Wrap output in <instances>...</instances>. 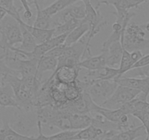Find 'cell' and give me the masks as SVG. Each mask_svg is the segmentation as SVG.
Wrapping results in <instances>:
<instances>
[{
	"mask_svg": "<svg viewBox=\"0 0 149 140\" xmlns=\"http://www.w3.org/2000/svg\"><path fill=\"white\" fill-rule=\"evenodd\" d=\"M1 81L7 83L13 88L19 108L22 110L30 112L33 108V95L29 88L23 83L20 76L13 74L0 75Z\"/></svg>",
	"mask_w": 149,
	"mask_h": 140,
	"instance_id": "1",
	"label": "cell"
},
{
	"mask_svg": "<svg viewBox=\"0 0 149 140\" xmlns=\"http://www.w3.org/2000/svg\"><path fill=\"white\" fill-rule=\"evenodd\" d=\"M120 42L124 49L129 52L149 49V39H146V30L143 25L136 23L128 24Z\"/></svg>",
	"mask_w": 149,
	"mask_h": 140,
	"instance_id": "2",
	"label": "cell"
},
{
	"mask_svg": "<svg viewBox=\"0 0 149 140\" xmlns=\"http://www.w3.org/2000/svg\"><path fill=\"white\" fill-rule=\"evenodd\" d=\"M0 48L3 52L23 40L20 24L10 15H7L0 22Z\"/></svg>",
	"mask_w": 149,
	"mask_h": 140,
	"instance_id": "3",
	"label": "cell"
},
{
	"mask_svg": "<svg viewBox=\"0 0 149 140\" xmlns=\"http://www.w3.org/2000/svg\"><path fill=\"white\" fill-rule=\"evenodd\" d=\"M119 84L115 80H99L88 88L87 93L93 102L99 106H102L111 97Z\"/></svg>",
	"mask_w": 149,
	"mask_h": 140,
	"instance_id": "4",
	"label": "cell"
},
{
	"mask_svg": "<svg viewBox=\"0 0 149 140\" xmlns=\"http://www.w3.org/2000/svg\"><path fill=\"white\" fill-rule=\"evenodd\" d=\"M14 113V119L10 125L13 129L15 130L23 135L30 136L31 130L35 125L37 126V118H36V112L33 109V111L26 112L22 109H15Z\"/></svg>",
	"mask_w": 149,
	"mask_h": 140,
	"instance_id": "5",
	"label": "cell"
},
{
	"mask_svg": "<svg viewBox=\"0 0 149 140\" xmlns=\"http://www.w3.org/2000/svg\"><path fill=\"white\" fill-rule=\"evenodd\" d=\"M141 93V91L123 85H118L111 97L101 106L110 109H120Z\"/></svg>",
	"mask_w": 149,
	"mask_h": 140,
	"instance_id": "6",
	"label": "cell"
},
{
	"mask_svg": "<svg viewBox=\"0 0 149 140\" xmlns=\"http://www.w3.org/2000/svg\"><path fill=\"white\" fill-rule=\"evenodd\" d=\"M86 15L84 20L89 26V32L87 34V45L90 47V42L100 31L107 26V21L105 20L103 16L100 14V10H96L92 4L85 5Z\"/></svg>",
	"mask_w": 149,
	"mask_h": 140,
	"instance_id": "7",
	"label": "cell"
},
{
	"mask_svg": "<svg viewBox=\"0 0 149 140\" xmlns=\"http://www.w3.org/2000/svg\"><path fill=\"white\" fill-rule=\"evenodd\" d=\"M86 8L84 4L80 5H75V4L67 7L61 13H58L52 17L54 23V29L58 26L63 24L67 21L77 19V20H84L86 15Z\"/></svg>",
	"mask_w": 149,
	"mask_h": 140,
	"instance_id": "8",
	"label": "cell"
},
{
	"mask_svg": "<svg viewBox=\"0 0 149 140\" xmlns=\"http://www.w3.org/2000/svg\"><path fill=\"white\" fill-rule=\"evenodd\" d=\"M124 50L120 41L113 42L105 48H101L100 51L106 57V66L111 68L119 69Z\"/></svg>",
	"mask_w": 149,
	"mask_h": 140,
	"instance_id": "9",
	"label": "cell"
},
{
	"mask_svg": "<svg viewBox=\"0 0 149 140\" xmlns=\"http://www.w3.org/2000/svg\"><path fill=\"white\" fill-rule=\"evenodd\" d=\"M80 69H81V67L62 66L58 67L49 77L54 78L58 82L64 83V84H72L77 82Z\"/></svg>",
	"mask_w": 149,
	"mask_h": 140,
	"instance_id": "10",
	"label": "cell"
},
{
	"mask_svg": "<svg viewBox=\"0 0 149 140\" xmlns=\"http://www.w3.org/2000/svg\"><path fill=\"white\" fill-rule=\"evenodd\" d=\"M116 80L119 85L135 89L141 93H143L147 97L149 95V77L145 78H135V77H122L116 79Z\"/></svg>",
	"mask_w": 149,
	"mask_h": 140,
	"instance_id": "11",
	"label": "cell"
},
{
	"mask_svg": "<svg viewBox=\"0 0 149 140\" xmlns=\"http://www.w3.org/2000/svg\"><path fill=\"white\" fill-rule=\"evenodd\" d=\"M68 34L69 33H65L58 35V36H55L52 38H51L49 40L47 41V42H44V43L36 45L34 50L32 52L34 58L39 59L41 57L46 55L48 52L52 50V49L63 44L65 42V39H66V37Z\"/></svg>",
	"mask_w": 149,
	"mask_h": 140,
	"instance_id": "12",
	"label": "cell"
},
{
	"mask_svg": "<svg viewBox=\"0 0 149 140\" xmlns=\"http://www.w3.org/2000/svg\"><path fill=\"white\" fill-rule=\"evenodd\" d=\"M19 23L23 25L27 29V30L30 32L33 36V38L36 40L37 45L44 43L47 41L49 40L51 38L54 36V33H55V29H38V28L34 27L33 25H31L29 23H26L23 21L21 17H18L15 19Z\"/></svg>",
	"mask_w": 149,
	"mask_h": 140,
	"instance_id": "13",
	"label": "cell"
},
{
	"mask_svg": "<svg viewBox=\"0 0 149 140\" xmlns=\"http://www.w3.org/2000/svg\"><path fill=\"white\" fill-rule=\"evenodd\" d=\"M143 56L142 52L141 50L129 52V51L124 50L123 55H122V61H121L120 66L119 67V77L123 76L124 74L132 68L134 65ZM117 78V79H118Z\"/></svg>",
	"mask_w": 149,
	"mask_h": 140,
	"instance_id": "14",
	"label": "cell"
},
{
	"mask_svg": "<svg viewBox=\"0 0 149 140\" xmlns=\"http://www.w3.org/2000/svg\"><path fill=\"white\" fill-rule=\"evenodd\" d=\"M0 106L20 109L12 87L2 81L0 82Z\"/></svg>",
	"mask_w": 149,
	"mask_h": 140,
	"instance_id": "15",
	"label": "cell"
},
{
	"mask_svg": "<svg viewBox=\"0 0 149 140\" xmlns=\"http://www.w3.org/2000/svg\"><path fill=\"white\" fill-rule=\"evenodd\" d=\"M146 134L145 128L143 125L134 126L127 131H119L111 137L103 140H135Z\"/></svg>",
	"mask_w": 149,
	"mask_h": 140,
	"instance_id": "16",
	"label": "cell"
},
{
	"mask_svg": "<svg viewBox=\"0 0 149 140\" xmlns=\"http://www.w3.org/2000/svg\"><path fill=\"white\" fill-rule=\"evenodd\" d=\"M32 3L34 4L36 10V16L33 26L42 29H54V23L52 17L47 15L43 11V9L40 7L37 0H32Z\"/></svg>",
	"mask_w": 149,
	"mask_h": 140,
	"instance_id": "17",
	"label": "cell"
},
{
	"mask_svg": "<svg viewBox=\"0 0 149 140\" xmlns=\"http://www.w3.org/2000/svg\"><path fill=\"white\" fill-rule=\"evenodd\" d=\"M38 58H31L27 60H20L19 61L17 71L20 77H29V76H41L38 71Z\"/></svg>",
	"mask_w": 149,
	"mask_h": 140,
	"instance_id": "18",
	"label": "cell"
},
{
	"mask_svg": "<svg viewBox=\"0 0 149 140\" xmlns=\"http://www.w3.org/2000/svg\"><path fill=\"white\" fill-rule=\"evenodd\" d=\"M79 66L84 69L89 71H95V70L101 69L106 66V57L104 54L100 53V55L93 56L90 55L81 61L79 64Z\"/></svg>",
	"mask_w": 149,
	"mask_h": 140,
	"instance_id": "19",
	"label": "cell"
},
{
	"mask_svg": "<svg viewBox=\"0 0 149 140\" xmlns=\"http://www.w3.org/2000/svg\"><path fill=\"white\" fill-rule=\"evenodd\" d=\"M38 136H34V140H72L73 137L79 131H64L50 136H46L42 132V125L37 121Z\"/></svg>",
	"mask_w": 149,
	"mask_h": 140,
	"instance_id": "20",
	"label": "cell"
},
{
	"mask_svg": "<svg viewBox=\"0 0 149 140\" xmlns=\"http://www.w3.org/2000/svg\"><path fill=\"white\" fill-rule=\"evenodd\" d=\"M69 117L72 131H81L90 126L93 123V116L91 114L81 115L70 113Z\"/></svg>",
	"mask_w": 149,
	"mask_h": 140,
	"instance_id": "21",
	"label": "cell"
},
{
	"mask_svg": "<svg viewBox=\"0 0 149 140\" xmlns=\"http://www.w3.org/2000/svg\"><path fill=\"white\" fill-rule=\"evenodd\" d=\"M89 32V26L85 22L84 19L81 22V24L77 26L75 29L71 31L67 36L66 39H65V44L67 46H70L78 42L83 36L87 34Z\"/></svg>",
	"mask_w": 149,
	"mask_h": 140,
	"instance_id": "22",
	"label": "cell"
},
{
	"mask_svg": "<svg viewBox=\"0 0 149 140\" xmlns=\"http://www.w3.org/2000/svg\"><path fill=\"white\" fill-rule=\"evenodd\" d=\"M31 137L16 131L7 121H4V124L0 128V140H28Z\"/></svg>",
	"mask_w": 149,
	"mask_h": 140,
	"instance_id": "23",
	"label": "cell"
},
{
	"mask_svg": "<svg viewBox=\"0 0 149 140\" xmlns=\"http://www.w3.org/2000/svg\"><path fill=\"white\" fill-rule=\"evenodd\" d=\"M79 1V0H55L49 6L45 7L43 11L50 17H53Z\"/></svg>",
	"mask_w": 149,
	"mask_h": 140,
	"instance_id": "24",
	"label": "cell"
},
{
	"mask_svg": "<svg viewBox=\"0 0 149 140\" xmlns=\"http://www.w3.org/2000/svg\"><path fill=\"white\" fill-rule=\"evenodd\" d=\"M104 131L100 128L90 125L84 129L79 131L76 135L73 137L72 140H90L93 139L100 137Z\"/></svg>",
	"mask_w": 149,
	"mask_h": 140,
	"instance_id": "25",
	"label": "cell"
},
{
	"mask_svg": "<svg viewBox=\"0 0 149 140\" xmlns=\"http://www.w3.org/2000/svg\"><path fill=\"white\" fill-rule=\"evenodd\" d=\"M58 64V58L51 55H45L39 58L38 63V71L40 74L47 71H52L53 73L57 69Z\"/></svg>",
	"mask_w": 149,
	"mask_h": 140,
	"instance_id": "26",
	"label": "cell"
},
{
	"mask_svg": "<svg viewBox=\"0 0 149 140\" xmlns=\"http://www.w3.org/2000/svg\"><path fill=\"white\" fill-rule=\"evenodd\" d=\"M22 32V36H23V40L20 44V46L19 47L20 50L26 52H33L35 48L37 45L36 40L32 36L31 34L27 30L26 27L23 25L19 23Z\"/></svg>",
	"mask_w": 149,
	"mask_h": 140,
	"instance_id": "27",
	"label": "cell"
},
{
	"mask_svg": "<svg viewBox=\"0 0 149 140\" xmlns=\"http://www.w3.org/2000/svg\"><path fill=\"white\" fill-rule=\"evenodd\" d=\"M94 113L100 114L108 120L115 123H117L120 120L122 117L125 114L121 108L117 109H110L103 107L101 106H99Z\"/></svg>",
	"mask_w": 149,
	"mask_h": 140,
	"instance_id": "28",
	"label": "cell"
},
{
	"mask_svg": "<svg viewBox=\"0 0 149 140\" xmlns=\"http://www.w3.org/2000/svg\"><path fill=\"white\" fill-rule=\"evenodd\" d=\"M82 93L83 91L77 84V82L72 84L67 85L64 90L65 97L68 102H74L77 101L80 99Z\"/></svg>",
	"mask_w": 149,
	"mask_h": 140,
	"instance_id": "29",
	"label": "cell"
},
{
	"mask_svg": "<svg viewBox=\"0 0 149 140\" xmlns=\"http://www.w3.org/2000/svg\"><path fill=\"white\" fill-rule=\"evenodd\" d=\"M82 20H77V19H73V20L67 21L63 24L58 26L55 28V33H54V36H58V35L63 34L65 33H70L71 31L75 29L77 26H79L81 23Z\"/></svg>",
	"mask_w": 149,
	"mask_h": 140,
	"instance_id": "30",
	"label": "cell"
},
{
	"mask_svg": "<svg viewBox=\"0 0 149 140\" xmlns=\"http://www.w3.org/2000/svg\"><path fill=\"white\" fill-rule=\"evenodd\" d=\"M0 6L8 12V15L16 19L20 17V9H17L15 5V0H0Z\"/></svg>",
	"mask_w": 149,
	"mask_h": 140,
	"instance_id": "31",
	"label": "cell"
},
{
	"mask_svg": "<svg viewBox=\"0 0 149 140\" xmlns=\"http://www.w3.org/2000/svg\"><path fill=\"white\" fill-rule=\"evenodd\" d=\"M123 76L126 77H135V78L149 77V64L145 66L130 69L125 73Z\"/></svg>",
	"mask_w": 149,
	"mask_h": 140,
	"instance_id": "32",
	"label": "cell"
},
{
	"mask_svg": "<svg viewBox=\"0 0 149 140\" xmlns=\"http://www.w3.org/2000/svg\"><path fill=\"white\" fill-rule=\"evenodd\" d=\"M132 116L139 120L145 128L146 135L149 140V113L143 111H137L132 114Z\"/></svg>",
	"mask_w": 149,
	"mask_h": 140,
	"instance_id": "33",
	"label": "cell"
},
{
	"mask_svg": "<svg viewBox=\"0 0 149 140\" xmlns=\"http://www.w3.org/2000/svg\"><path fill=\"white\" fill-rule=\"evenodd\" d=\"M4 74H13V75L20 76L17 71L10 69L6 64L4 60L0 58V75H4Z\"/></svg>",
	"mask_w": 149,
	"mask_h": 140,
	"instance_id": "34",
	"label": "cell"
},
{
	"mask_svg": "<svg viewBox=\"0 0 149 140\" xmlns=\"http://www.w3.org/2000/svg\"><path fill=\"white\" fill-rule=\"evenodd\" d=\"M149 64V54H147V55H143L135 65L132 66V69H135V68H139V67H143L145 66H147Z\"/></svg>",
	"mask_w": 149,
	"mask_h": 140,
	"instance_id": "35",
	"label": "cell"
},
{
	"mask_svg": "<svg viewBox=\"0 0 149 140\" xmlns=\"http://www.w3.org/2000/svg\"><path fill=\"white\" fill-rule=\"evenodd\" d=\"M148 0H128L130 8H138L141 4L147 2Z\"/></svg>",
	"mask_w": 149,
	"mask_h": 140,
	"instance_id": "36",
	"label": "cell"
},
{
	"mask_svg": "<svg viewBox=\"0 0 149 140\" xmlns=\"http://www.w3.org/2000/svg\"><path fill=\"white\" fill-rule=\"evenodd\" d=\"M90 4L96 10H100V7L101 5V0H90Z\"/></svg>",
	"mask_w": 149,
	"mask_h": 140,
	"instance_id": "37",
	"label": "cell"
},
{
	"mask_svg": "<svg viewBox=\"0 0 149 140\" xmlns=\"http://www.w3.org/2000/svg\"><path fill=\"white\" fill-rule=\"evenodd\" d=\"M7 15H8V12H7L5 9L3 8L2 7L0 6V22H1Z\"/></svg>",
	"mask_w": 149,
	"mask_h": 140,
	"instance_id": "38",
	"label": "cell"
},
{
	"mask_svg": "<svg viewBox=\"0 0 149 140\" xmlns=\"http://www.w3.org/2000/svg\"><path fill=\"white\" fill-rule=\"evenodd\" d=\"M47 1V0H37L38 3H39V4L40 5V7H42V9L45 8L44 7H45V4H46Z\"/></svg>",
	"mask_w": 149,
	"mask_h": 140,
	"instance_id": "39",
	"label": "cell"
},
{
	"mask_svg": "<svg viewBox=\"0 0 149 140\" xmlns=\"http://www.w3.org/2000/svg\"><path fill=\"white\" fill-rule=\"evenodd\" d=\"M143 26L144 29H145L146 31H147V32H149V21L148 22V23H146V24L143 25Z\"/></svg>",
	"mask_w": 149,
	"mask_h": 140,
	"instance_id": "40",
	"label": "cell"
},
{
	"mask_svg": "<svg viewBox=\"0 0 149 140\" xmlns=\"http://www.w3.org/2000/svg\"><path fill=\"white\" fill-rule=\"evenodd\" d=\"M90 140H102V139H101L100 138V137H97V138L93 139H90Z\"/></svg>",
	"mask_w": 149,
	"mask_h": 140,
	"instance_id": "41",
	"label": "cell"
},
{
	"mask_svg": "<svg viewBox=\"0 0 149 140\" xmlns=\"http://www.w3.org/2000/svg\"><path fill=\"white\" fill-rule=\"evenodd\" d=\"M28 140H34V136H31V139H29Z\"/></svg>",
	"mask_w": 149,
	"mask_h": 140,
	"instance_id": "42",
	"label": "cell"
}]
</instances>
